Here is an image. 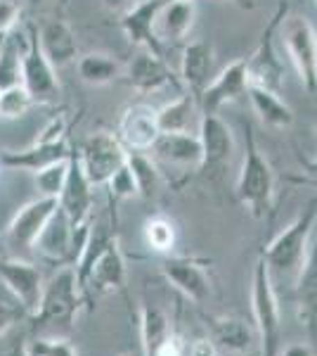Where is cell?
<instances>
[{"mask_svg": "<svg viewBox=\"0 0 317 356\" xmlns=\"http://www.w3.org/2000/svg\"><path fill=\"white\" fill-rule=\"evenodd\" d=\"M0 38H3V36H0Z\"/></svg>", "mask_w": 317, "mask_h": 356, "instance_id": "cell-50", "label": "cell"}, {"mask_svg": "<svg viewBox=\"0 0 317 356\" xmlns=\"http://www.w3.org/2000/svg\"><path fill=\"white\" fill-rule=\"evenodd\" d=\"M251 312H253V321H256L253 328H256L258 335V352H261V356H280V332H282L280 300L263 257H258L256 266H253Z\"/></svg>", "mask_w": 317, "mask_h": 356, "instance_id": "cell-4", "label": "cell"}, {"mask_svg": "<svg viewBox=\"0 0 317 356\" xmlns=\"http://www.w3.org/2000/svg\"><path fill=\"white\" fill-rule=\"evenodd\" d=\"M76 154L93 188L107 186L109 178L128 162V150L119 140V136L109 134V131H97V134L88 136Z\"/></svg>", "mask_w": 317, "mask_h": 356, "instance_id": "cell-7", "label": "cell"}, {"mask_svg": "<svg viewBox=\"0 0 317 356\" xmlns=\"http://www.w3.org/2000/svg\"><path fill=\"white\" fill-rule=\"evenodd\" d=\"M166 0H137L130 10L121 15V29L132 45H140L154 55H164L161 41L157 38V17Z\"/></svg>", "mask_w": 317, "mask_h": 356, "instance_id": "cell-16", "label": "cell"}, {"mask_svg": "<svg viewBox=\"0 0 317 356\" xmlns=\"http://www.w3.org/2000/svg\"><path fill=\"white\" fill-rule=\"evenodd\" d=\"M88 228H90V223H85V226H80V228H74L65 211L57 209L50 223L45 226V231L40 233V238L36 240L33 250H36L45 261L60 264V266H74L80 250H83Z\"/></svg>", "mask_w": 317, "mask_h": 356, "instance_id": "cell-8", "label": "cell"}, {"mask_svg": "<svg viewBox=\"0 0 317 356\" xmlns=\"http://www.w3.org/2000/svg\"><path fill=\"white\" fill-rule=\"evenodd\" d=\"M142 235H145L149 250L159 252V254H171L173 247H175V226H173L171 219L161 214L149 216L145 221V228H142Z\"/></svg>", "mask_w": 317, "mask_h": 356, "instance_id": "cell-32", "label": "cell"}, {"mask_svg": "<svg viewBox=\"0 0 317 356\" xmlns=\"http://www.w3.org/2000/svg\"><path fill=\"white\" fill-rule=\"evenodd\" d=\"M280 356H315L308 344H289Z\"/></svg>", "mask_w": 317, "mask_h": 356, "instance_id": "cell-42", "label": "cell"}, {"mask_svg": "<svg viewBox=\"0 0 317 356\" xmlns=\"http://www.w3.org/2000/svg\"><path fill=\"white\" fill-rule=\"evenodd\" d=\"M157 122L161 134H197L201 122L199 100L192 93H185L166 102L157 110Z\"/></svg>", "mask_w": 317, "mask_h": 356, "instance_id": "cell-25", "label": "cell"}, {"mask_svg": "<svg viewBox=\"0 0 317 356\" xmlns=\"http://www.w3.org/2000/svg\"><path fill=\"white\" fill-rule=\"evenodd\" d=\"M26 349H28V356H78L71 340L62 335L36 337L33 342L26 344Z\"/></svg>", "mask_w": 317, "mask_h": 356, "instance_id": "cell-36", "label": "cell"}, {"mask_svg": "<svg viewBox=\"0 0 317 356\" xmlns=\"http://www.w3.org/2000/svg\"><path fill=\"white\" fill-rule=\"evenodd\" d=\"M211 342L228 354H244L258 347L256 328L237 316H218L211 321Z\"/></svg>", "mask_w": 317, "mask_h": 356, "instance_id": "cell-24", "label": "cell"}, {"mask_svg": "<svg viewBox=\"0 0 317 356\" xmlns=\"http://www.w3.org/2000/svg\"><path fill=\"white\" fill-rule=\"evenodd\" d=\"M8 356H28V349H26V344L24 342H17L12 349H10V354Z\"/></svg>", "mask_w": 317, "mask_h": 356, "instance_id": "cell-44", "label": "cell"}, {"mask_svg": "<svg viewBox=\"0 0 317 356\" xmlns=\"http://www.w3.org/2000/svg\"><path fill=\"white\" fill-rule=\"evenodd\" d=\"M159 122L157 110L147 102H132L121 112L119 119V140L123 143L126 150L147 152L159 138Z\"/></svg>", "mask_w": 317, "mask_h": 356, "instance_id": "cell-14", "label": "cell"}, {"mask_svg": "<svg viewBox=\"0 0 317 356\" xmlns=\"http://www.w3.org/2000/svg\"><path fill=\"white\" fill-rule=\"evenodd\" d=\"M31 3H33V5H40V3H43V0H31Z\"/></svg>", "mask_w": 317, "mask_h": 356, "instance_id": "cell-47", "label": "cell"}, {"mask_svg": "<svg viewBox=\"0 0 317 356\" xmlns=\"http://www.w3.org/2000/svg\"><path fill=\"white\" fill-rule=\"evenodd\" d=\"M128 83L137 93H159L173 83V72L166 65L164 55H154L149 50H140L128 65Z\"/></svg>", "mask_w": 317, "mask_h": 356, "instance_id": "cell-22", "label": "cell"}, {"mask_svg": "<svg viewBox=\"0 0 317 356\" xmlns=\"http://www.w3.org/2000/svg\"><path fill=\"white\" fill-rule=\"evenodd\" d=\"M135 3H137V0H102V8L109 10V13H119V15H123L126 10H130Z\"/></svg>", "mask_w": 317, "mask_h": 356, "instance_id": "cell-41", "label": "cell"}, {"mask_svg": "<svg viewBox=\"0 0 317 356\" xmlns=\"http://www.w3.org/2000/svg\"><path fill=\"white\" fill-rule=\"evenodd\" d=\"M57 202H60V209L67 214V219L71 221L74 228H80L88 223L90 209H93V183L85 176L76 152H71V157H69L67 183Z\"/></svg>", "mask_w": 317, "mask_h": 356, "instance_id": "cell-15", "label": "cell"}, {"mask_svg": "<svg viewBox=\"0 0 317 356\" xmlns=\"http://www.w3.org/2000/svg\"><path fill=\"white\" fill-rule=\"evenodd\" d=\"M33 105H36V102H33L31 93H28L22 83L0 90V119H8V122L19 119V117H24Z\"/></svg>", "mask_w": 317, "mask_h": 356, "instance_id": "cell-34", "label": "cell"}, {"mask_svg": "<svg viewBox=\"0 0 317 356\" xmlns=\"http://www.w3.org/2000/svg\"><path fill=\"white\" fill-rule=\"evenodd\" d=\"M128 166L132 171V178H135L137 197L152 200L154 195H157L159 186H161V171H159V164L154 162V157L149 152L130 150L128 152Z\"/></svg>", "mask_w": 317, "mask_h": 356, "instance_id": "cell-31", "label": "cell"}, {"mask_svg": "<svg viewBox=\"0 0 317 356\" xmlns=\"http://www.w3.org/2000/svg\"><path fill=\"white\" fill-rule=\"evenodd\" d=\"M107 193H109V200H112V202L137 197V186H135V178H132L128 162L121 166L117 174L107 181Z\"/></svg>", "mask_w": 317, "mask_h": 356, "instance_id": "cell-37", "label": "cell"}, {"mask_svg": "<svg viewBox=\"0 0 317 356\" xmlns=\"http://www.w3.org/2000/svg\"><path fill=\"white\" fill-rule=\"evenodd\" d=\"M282 43L308 93L317 90V31L303 15H286L280 26Z\"/></svg>", "mask_w": 317, "mask_h": 356, "instance_id": "cell-5", "label": "cell"}, {"mask_svg": "<svg viewBox=\"0 0 317 356\" xmlns=\"http://www.w3.org/2000/svg\"><path fill=\"white\" fill-rule=\"evenodd\" d=\"M228 3H234L241 10H253V8H256V3H253V0H228Z\"/></svg>", "mask_w": 317, "mask_h": 356, "instance_id": "cell-45", "label": "cell"}, {"mask_svg": "<svg viewBox=\"0 0 317 356\" xmlns=\"http://www.w3.org/2000/svg\"><path fill=\"white\" fill-rule=\"evenodd\" d=\"M80 304H83V295L78 290L76 268L62 266L43 285L36 312L28 318L33 321L36 330H71Z\"/></svg>", "mask_w": 317, "mask_h": 356, "instance_id": "cell-3", "label": "cell"}, {"mask_svg": "<svg viewBox=\"0 0 317 356\" xmlns=\"http://www.w3.org/2000/svg\"><path fill=\"white\" fill-rule=\"evenodd\" d=\"M22 41L17 29L0 38V90L22 83Z\"/></svg>", "mask_w": 317, "mask_h": 356, "instance_id": "cell-30", "label": "cell"}, {"mask_svg": "<svg viewBox=\"0 0 317 356\" xmlns=\"http://www.w3.org/2000/svg\"><path fill=\"white\" fill-rule=\"evenodd\" d=\"M76 69H78L80 81L88 86H107V83H112L114 79H119V74H121L119 60H114V57L107 53L80 55L76 62Z\"/></svg>", "mask_w": 317, "mask_h": 356, "instance_id": "cell-29", "label": "cell"}, {"mask_svg": "<svg viewBox=\"0 0 317 356\" xmlns=\"http://www.w3.org/2000/svg\"><path fill=\"white\" fill-rule=\"evenodd\" d=\"M237 200L256 221H265L273 214L275 202V171L263 152L258 150L256 136L251 126H246V150L241 159V169L234 186Z\"/></svg>", "mask_w": 317, "mask_h": 356, "instance_id": "cell-2", "label": "cell"}, {"mask_svg": "<svg viewBox=\"0 0 317 356\" xmlns=\"http://www.w3.org/2000/svg\"><path fill=\"white\" fill-rule=\"evenodd\" d=\"M249 88V79H246V60H234L230 62L223 72H218V76H213V81L206 86V90L199 97L201 114H218L223 105L239 100L241 95H246Z\"/></svg>", "mask_w": 317, "mask_h": 356, "instance_id": "cell-17", "label": "cell"}, {"mask_svg": "<svg viewBox=\"0 0 317 356\" xmlns=\"http://www.w3.org/2000/svg\"><path fill=\"white\" fill-rule=\"evenodd\" d=\"M286 15H289V5L280 3L277 10L270 17V22L265 24L256 50H253L249 57H244L249 86L268 88V90H275V93L282 90V83H284V67H282L280 57L275 53V31L282 26Z\"/></svg>", "mask_w": 317, "mask_h": 356, "instance_id": "cell-6", "label": "cell"}, {"mask_svg": "<svg viewBox=\"0 0 317 356\" xmlns=\"http://www.w3.org/2000/svg\"><path fill=\"white\" fill-rule=\"evenodd\" d=\"M17 19H19V5H17V0H0V36H5V33L17 29Z\"/></svg>", "mask_w": 317, "mask_h": 356, "instance_id": "cell-38", "label": "cell"}, {"mask_svg": "<svg viewBox=\"0 0 317 356\" xmlns=\"http://www.w3.org/2000/svg\"><path fill=\"white\" fill-rule=\"evenodd\" d=\"M67 174H69V159H62V162H55L45 169L36 171V188L40 193V197H55L60 200L62 191H65L67 183Z\"/></svg>", "mask_w": 317, "mask_h": 356, "instance_id": "cell-33", "label": "cell"}, {"mask_svg": "<svg viewBox=\"0 0 317 356\" xmlns=\"http://www.w3.org/2000/svg\"><path fill=\"white\" fill-rule=\"evenodd\" d=\"M121 356H142V352H126V354H121Z\"/></svg>", "mask_w": 317, "mask_h": 356, "instance_id": "cell-46", "label": "cell"}, {"mask_svg": "<svg viewBox=\"0 0 317 356\" xmlns=\"http://www.w3.org/2000/svg\"><path fill=\"white\" fill-rule=\"evenodd\" d=\"M0 280L12 295L26 307L28 316L36 312L40 295H43V273L31 261L15 259V257H0Z\"/></svg>", "mask_w": 317, "mask_h": 356, "instance_id": "cell-12", "label": "cell"}, {"mask_svg": "<svg viewBox=\"0 0 317 356\" xmlns=\"http://www.w3.org/2000/svg\"><path fill=\"white\" fill-rule=\"evenodd\" d=\"M197 17L194 0H166L157 17V38L164 41H182L187 38L189 29Z\"/></svg>", "mask_w": 317, "mask_h": 356, "instance_id": "cell-26", "label": "cell"}, {"mask_svg": "<svg viewBox=\"0 0 317 356\" xmlns=\"http://www.w3.org/2000/svg\"><path fill=\"white\" fill-rule=\"evenodd\" d=\"M38 143H57V140H67V122L62 117H55L53 122L45 126L36 138Z\"/></svg>", "mask_w": 317, "mask_h": 356, "instance_id": "cell-39", "label": "cell"}, {"mask_svg": "<svg viewBox=\"0 0 317 356\" xmlns=\"http://www.w3.org/2000/svg\"><path fill=\"white\" fill-rule=\"evenodd\" d=\"M246 97H249L253 112L258 114V119L270 126V129H289L293 124V112L280 97V93L268 88H258V86H249L246 88Z\"/></svg>", "mask_w": 317, "mask_h": 356, "instance_id": "cell-27", "label": "cell"}, {"mask_svg": "<svg viewBox=\"0 0 317 356\" xmlns=\"http://www.w3.org/2000/svg\"><path fill=\"white\" fill-rule=\"evenodd\" d=\"M5 254V250H3V245H0V257H3Z\"/></svg>", "mask_w": 317, "mask_h": 356, "instance_id": "cell-48", "label": "cell"}, {"mask_svg": "<svg viewBox=\"0 0 317 356\" xmlns=\"http://www.w3.org/2000/svg\"><path fill=\"white\" fill-rule=\"evenodd\" d=\"M147 152L154 157V162L197 171L201 166V140L197 134H159Z\"/></svg>", "mask_w": 317, "mask_h": 356, "instance_id": "cell-19", "label": "cell"}, {"mask_svg": "<svg viewBox=\"0 0 317 356\" xmlns=\"http://www.w3.org/2000/svg\"><path fill=\"white\" fill-rule=\"evenodd\" d=\"M317 228V197L308 200L303 209L296 214L289 226L282 231L277 238L273 240L263 250V261L270 271V278H284L296 283L298 273H301L305 259L310 252V238H313Z\"/></svg>", "mask_w": 317, "mask_h": 356, "instance_id": "cell-1", "label": "cell"}, {"mask_svg": "<svg viewBox=\"0 0 317 356\" xmlns=\"http://www.w3.org/2000/svg\"><path fill=\"white\" fill-rule=\"evenodd\" d=\"M57 209H60V202L55 197H36L31 202H26L12 216V221L8 226L10 243L24 247V250H33L36 240L45 231V226L50 223Z\"/></svg>", "mask_w": 317, "mask_h": 356, "instance_id": "cell-13", "label": "cell"}, {"mask_svg": "<svg viewBox=\"0 0 317 356\" xmlns=\"http://www.w3.org/2000/svg\"><path fill=\"white\" fill-rule=\"evenodd\" d=\"M213 62H216V53L213 45L204 38L199 41H189L182 48V62H180V79L187 86V93L194 97H201L206 86L213 81Z\"/></svg>", "mask_w": 317, "mask_h": 356, "instance_id": "cell-18", "label": "cell"}, {"mask_svg": "<svg viewBox=\"0 0 317 356\" xmlns=\"http://www.w3.org/2000/svg\"><path fill=\"white\" fill-rule=\"evenodd\" d=\"M71 157L67 140L57 143H38L33 140L24 150H3L0 152V166L3 169H19V171H40L45 166L62 162Z\"/></svg>", "mask_w": 317, "mask_h": 356, "instance_id": "cell-20", "label": "cell"}, {"mask_svg": "<svg viewBox=\"0 0 317 356\" xmlns=\"http://www.w3.org/2000/svg\"><path fill=\"white\" fill-rule=\"evenodd\" d=\"M197 136L201 140V174H216L232 162L234 136L218 114H201Z\"/></svg>", "mask_w": 317, "mask_h": 356, "instance_id": "cell-10", "label": "cell"}, {"mask_svg": "<svg viewBox=\"0 0 317 356\" xmlns=\"http://www.w3.org/2000/svg\"><path fill=\"white\" fill-rule=\"evenodd\" d=\"M24 318H28L26 307L17 300L12 292L3 285V280H0V337Z\"/></svg>", "mask_w": 317, "mask_h": 356, "instance_id": "cell-35", "label": "cell"}, {"mask_svg": "<svg viewBox=\"0 0 317 356\" xmlns=\"http://www.w3.org/2000/svg\"><path fill=\"white\" fill-rule=\"evenodd\" d=\"M0 169H3V166H0Z\"/></svg>", "mask_w": 317, "mask_h": 356, "instance_id": "cell-49", "label": "cell"}, {"mask_svg": "<svg viewBox=\"0 0 317 356\" xmlns=\"http://www.w3.org/2000/svg\"><path fill=\"white\" fill-rule=\"evenodd\" d=\"M298 162H301V166H303L305 174H308L310 178H315V181H317V157H313V159H308V157H298Z\"/></svg>", "mask_w": 317, "mask_h": 356, "instance_id": "cell-43", "label": "cell"}, {"mask_svg": "<svg viewBox=\"0 0 317 356\" xmlns=\"http://www.w3.org/2000/svg\"><path fill=\"white\" fill-rule=\"evenodd\" d=\"M173 335L171 321L164 309L145 304L140 312V337H142V356H157L159 347Z\"/></svg>", "mask_w": 317, "mask_h": 356, "instance_id": "cell-28", "label": "cell"}, {"mask_svg": "<svg viewBox=\"0 0 317 356\" xmlns=\"http://www.w3.org/2000/svg\"><path fill=\"white\" fill-rule=\"evenodd\" d=\"M38 43L43 55L55 69H62L78 57V41L74 29L62 19H48L43 22L38 31Z\"/></svg>", "mask_w": 317, "mask_h": 356, "instance_id": "cell-21", "label": "cell"}, {"mask_svg": "<svg viewBox=\"0 0 317 356\" xmlns=\"http://www.w3.org/2000/svg\"><path fill=\"white\" fill-rule=\"evenodd\" d=\"M161 273L169 283L192 302H204L211 295V275L206 261L194 257H166L161 261Z\"/></svg>", "mask_w": 317, "mask_h": 356, "instance_id": "cell-11", "label": "cell"}, {"mask_svg": "<svg viewBox=\"0 0 317 356\" xmlns=\"http://www.w3.org/2000/svg\"><path fill=\"white\" fill-rule=\"evenodd\" d=\"M189 356H221V354H218V347L211 340H199L192 344Z\"/></svg>", "mask_w": 317, "mask_h": 356, "instance_id": "cell-40", "label": "cell"}, {"mask_svg": "<svg viewBox=\"0 0 317 356\" xmlns=\"http://www.w3.org/2000/svg\"><path fill=\"white\" fill-rule=\"evenodd\" d=\"M296 316L301 325L317 337V238L296 278Z\"/></svg>", "mask_w": 317, "mask_h": 356, "instance_id": "cell-23", "label": "cell"}, {"mask_svg": "<svg viewBox=\"0 0 317 356\" xmlns=\"http://www.w3.org/2000/svg\"><path fill=\"white\" fill-rule=\"evenodd\" d=\"M22 86L31 93L33 102H40V105H50L60 97L57 69L50 65L48 57L40 50L36 29H28L26 48L22 55Z\"/></svg>", "mask_w": 317, "mask_h": 356, "instance_id": "cell-9", "label": "cell"}]
</instances>
